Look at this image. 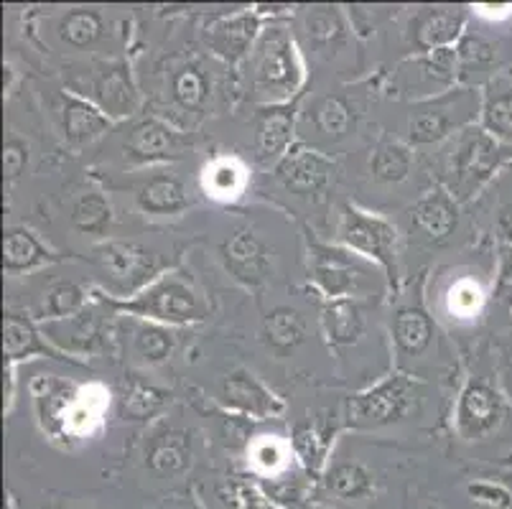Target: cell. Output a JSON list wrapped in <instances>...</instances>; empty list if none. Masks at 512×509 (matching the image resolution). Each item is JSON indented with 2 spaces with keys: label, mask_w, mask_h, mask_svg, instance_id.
Segmentation results:
<instances>
[{
  "label": "cell",
  "mask_w": 512,
  "mask_h": 509,
  "mask_svg": "<svg viewBox=\"0 0 512 509\" xmlns=\"http://www.w3.org/2000/svg\"><path fill=\"white\" fill-rule=\"evenodd\" d=\"M276 181L296 196H316L327 189L334 176V161L309 143H296L273 166Z\"/></svg>",
  "instance_id": "cell-18"
},
{
  "label": "cell",
  "mask_w": 512,
  "mask_h": 509,
  "mask_svg": "<svg viewBox=\"0 0 512 509\" xmlns=\"http://www.w3.org/2000/svg\"><path fill=\"white\" fill-rule=\"evenodd\" d=\"M507 418V400L495 380L472 375L459 390L454 405V431L464 441H484L495 436Z\"/></svg>",
  "instance_id": "cell-9"
},
{
  "label": "cell",
  "mask_w": 512,
  "mask_h": 509,
  "mask_svg": "<svg viewBox=\"0 0 512 509\" xmlns=\"http://www.w3.org/2000/svg\"><path fill=\"white\" fill-rule=\"evenodd\" d=\"M484 301H487V296H484L482 286H479L477 280L462 278V280H456L454 286L449 288L446 306H449V314L454 316V319L469 321V319H477Z\"/></svg>",
  "instance_id": "cell-46"
},
{
  "label": "cell",
  "mask_w": 512,
  "mask_h": 509,
  "mask_svg": "<svg viewBox=\"0 0 512 509\" xmlns=\"http://www.w3.org/2000/svg\"><path fill=\"white\" fill-rule=\"evenodd\" d=\"M90 260L107 278V293L115 298L136 296L161 275L156 255L133 240H110L107 237L100 245L92 247Z\"/></svg>",
  "instance_id": "cell-8"
},
{
  "label": "cell",
  "mask_w": 512,
  "mask_h": 509,
  "mask_svg": "<svg viewBox=\"0 0 512 509\" xmlns=\"http://www.w3.org/2000/svg\"><path fill=\"white\" fill-rule=\"evenodd\" d=\"M357 115L342 95H324L311 105V125L327 140H342L355 130Z\"/></svg>",
  "instance_id": "cell-40"
},
{
  "label": "cell",
  "mask_w": 512,
  "mask_h": 509,
  "mask_svg": "<svg viewBox=\"0 0 512 509\" xmlns=\"http://www.w3.org/2000/svg\"><path fill=\"white\" fill-rule=\"evenodd\" d=\"M92 301V288L79 286L74 280H64L46 291L36 321H62L85 311Z\"/></svg>",
  "instance_id": "cell-43"
},
{
  "label": "cell",
  "mask_w": 512,
  "mask_h": 509,
  "mask_svg": "<svg viewBox=\"0 0 512 509\" xmlns=\"http://www.w3.org/2000/svg\"><path fill=\"white\" fill-rule=\"evenodd\" d=\"M171 102L179 110L192 112V115H202L207 110L209 100H212V79H209L207 69L199 62H184L181 67L174 69L169 79Z\"/></svg>",
  "instance_id": "cell-34"
},
{
  "label": "cell",
  "mask_w": 512,
  "mask_h": 509,
  "mask_svg": "<svg viewBox=\"0 0 512 509\" xmlns=\"http://www.w3.org/2000/svg\"><path fill=\"white\" fill-rule=\"evenodd\" d=\"M337 240L339 245L383 270L390 288L398 286V230L393 227V222L375 212H367L357 204H344L342 214H339Z\"/></svg>",
  "instance_id": "cell-6"
},
{
  "label": "cell",
  "mask_w": 512,
  "mask_h": 509,
  "mask_svg": "<svg viewBox=\"0 0 512 509\" xmlns=\"http://www.w3.org/2000/svg\"><path fill=\"white\" fill-rule=\"evenodd\" d=\"M309 336V324L299 308L276 306L268 311L260 324V342L276 354H288L299 349Z\"/></svg>",
  "instance_id": "cell-32"
},
{
  "label": "cell",
  "mask_w": 512,
  "mask_h": 509,
  "mask_svg": "<svg viewBox=\"0 0 512 509\" xmlns=\"http://www.w3.org/2000/svg\"><path fill=\"white\" fill-rule=\"evenodd\" d=\"M169 403L171 392L133 377V380L125 382L123 395H120V413H123L125 420L146 423V420H153L156 415L164 413V408Z\"/></svg>",
  "instance_id": "cell-41"
},
{
  "label": "cell",
  "mask_w": 512,
  "mask_h": 509,
  "mask_svg": "<svg viewBox=\"0 0 512 509\" xmlns=\"http://www.w3.org/2000/svg\"><path fill=\"white\" fill-rule=\"evenodd\" d=\"M250 184V174L245 163L237 158L220 156L212 158L207 166L202 168V189L204 194L217 199V202H237Z\"/></svg>",
  "instance_id": "cell-36"
},
{
  "label": "cell",
  "mask_w": 512,
  "mask_h": 509,
  "mask_svg": "<svg viewBox=\"0 0 512 509\" xmlns=\"http://www.w3.org/2000/svg\"><path fill=\"white\" fill-rule=\"evenodd\" d=\"M495 235L500 240V245H510L512 247V204L500 209L495 222Z\"/></svg>",
  "instance_id": "cell-51"
},
{
  "label": "cell",
  "mask_w": 512,
  "mask_h": 509,
  "mask_svg": "<svg viewBox=\"0 0 512 509\" xmlns=\"http://www.w3.org/2000/svg\"><path fill=\"white\" fill-rule=\"evenodd\" d=\"M296 120H299V102L260 107L258 128H255V153L260 163L276 166L296 146Z\"/></svg>",
  "instance_id": "cell-22"
},
{
  "label": "cell",
  "mask_w": 512,
  "mask_h": 509,
  "mask_svg": "<svg viewBox=\"0 0 512 509\" xmlns=\"http://www.w3.org/2000/svg\"><path fill=\"white\" fill-rule=\"evenodd\" d=\"M482 115V90L454 87L428 100L413 102L408 112V146H436L456 133L472 128Z\"/></svg>",
  "instance_id": "cell-5"
},
{
  "label": "cell",
  "mask_w": 512,
  "mask_h": 509,
  "mask_svg": "<svg viewBox=\"0 0 512 509\" xmlns=\"http://www.w3.org/2000/svg\"><path fill=\"white\" fill-rule=\"evenodd\" d=\"M265 26L268 23L258 8L230 13V16L214 18L204 28V44L227 67H237V64L248 62V56L253 54Z\"/></svg>",
  "instance_id": "cell-15"
},
{
  "label": "cell",
  "mask_w": 512,
  "mask_h": 509,
  "mask_svg": "<svg viewBox=\"0 0 512 509\" xmlns=\"http://www.w3.org/2000/svg\"><path fill=\"white\" fill-rule=\"evenodd\" d=\"M459 207L462 204L449 194V189L444 184H436L413 204L408 214L428 240L444 242L454 235L456 224H459Z\"/></svg>",
  "instance_id": "cell-25"
},
{
  "label": "cell",
  "mask_w": 512,
  "mask_h": 509,
  "mask_svg": "<svg viewBox=\"0 0 512 509\" xmlns=\"http://www.w3.org/2000/svg\"><path fill=\"white\" fill-rule=\"evenodd\" d=\"M31 390H34L41 428L51 438H64V418H67V410L79 387L72 382L57 380V377H41L31 385Z\"/></svg>",
  "instance_id": "cell-31"
},
{
  "label": "cell",
  "mask_w": 512,
  "mask_h": 509,
  "mask_svg": "<svg viewBox=\"0 0 512 509\" xmlns=\"http://www.w3.org/2000/svg\"><path fill=\"white\" fill-rule=\"evenodd\" d=\"M146 466L158 476H181L194 461L192 431L179 426H161L146 441Z\"/></svg>",
  "instance_id": "cell-24"
},
{
  "label": "cell",
  "mask_w": 512,
  "mask_h": 509,
  "mask_svg": "<svg viewBox=\"0 0 512 509\" xmlns=\"http://www.w3.org/2000/svg\"><path fill=\"white\" fill-rule=\"evenodd\" d=\"M209 509H281L248 476H225L212 487Z\"/></svg>",
  "instance_id": "cell-38"
},
{
  "label": "cell",
  "mask_w": 512,
  "mask_h": 509,
  "mask_svg": "<svg viewBox=\"0 0 512 509\" xmlns=\"http://www.w3.org/2000/svg\"><path fill=\"white\" fill-rule=\"evenodd\" d=\"M26 163H29V146L26 140H21L18 135H11L6 140V148H3V171H6V184L21 179V174L26 171Z\"/></svg>",
  "instance_id": "cell-50"
},
{
  "label": "cell",
  "mask_w": 512,
  "mask_h": 509,
  "mask_svg": "<svg viewBox=\"0 0 512 509\" xmlns=\"http://www.w3.org/2000/svg\"><path fill=\"white\" fill-rule=\"evenodd\" d=\"M92 298L110 308L113 314H128L130 319L153 321L171 329L202 324L212 314V306L202 296V291L179 270L161 273L141 293L130 298H115L102 288H92Z\"/></svg>",
  "instance_id": "cell-1"
},
{
  "label": "cell",
  "mask_w": 512,
  "mask_h": 509,
  "mask_svg": "<svg viewBox=\"0 0 512 509\" xmlns=\"http://www.w3.org/2000/svg\"><path fill=\"white\" fill-rule=\"evenodd\" d=\"M395 79H398L400 92L413 97V102L454 90V87H459L456 46L434 51V54H413L411 59L400 64Z\"/></svg>",
  "instance_id": "cell-13"
},
{
  "label": "cell",
  "mask_w": 512,
  "mask_h": 509,
  "mask_svg": "<svg viewBox=\"0 0 512 509\" xmlns=\"http://www.w3.org/2000/svg\"><path fill=\"white\" fill-rule=\"evenodd\" d=\"M512 161V148L502 146L482 125L462 130L454 135L449 161H446L444 186L456 202L464 204L490 184L500 168Z\"/></svg>",
  "instance_id": "cell-4"
},
{
  "label": "cell",
  "mask_w": 512,
  "mask_h": 509,
  "mask_svg": "<svg viewBox=\"0 0 512 509\" xmlns=\"http://www.w3.org/2000/svg\"><path fill=\"white\" fill-rule=\"evenodd\" d=\"M456 62H459V82H464L469 72H482L495 64V49L482 36L464 34L456 44Z\"/></svg>",
  "instance_id": "cell-47"
},
{
  "label": "cell",
  "mask_w": 512,
  "mask_h": 509,
  "mask_svg": "<svg viewBox=\"0 0 512 509\" xmlns=\"http://www.w3.org/2000/svg\"><path fill=\"white\" fill-rule=\"evenodd\" d=\"M492 298L507 308L512 314V247L500 245L497 252V268H495V288H492Z\"/></svg>",
  "instance_id": "cell-49"
},
{
  "label": "cell",
  "mask_w": 512,
  "mask_h": 509,
  "mask_svg": "<svg viewBox=\"0 0 512 509\" xmlns=\"http://www.w3.org/2000/svg\"><path fill=\"white\" fill-rule=\"evenodd\" d=\"M3 349H6V370H18V364L29 362L34 357L82 364L51 347V342L41 331L39 321L21 314V311H6V319H3Z\"/></svg>",
  "instance_id": "cell-21"
},
{
  "label": "cell",
  "mask_w": 512,
  "mask_h": 509,
  "mask_svg": "<svg viewBox=\"0 0 512 509\" xmlns=\"http://www.w3.org/2000/svg\"><path fill=\"white\" fill-rule=\"evenodd\" d=\"M59 260H64V255L44 245L26 227H8L6 235H3V270L6 273H31V270L46 268V265L59 263Z\"/></svg>",
  "instance_id": "cell-28"
},
{
  "label": "cell",
  "mask_w": 512,
  "mask_h": 509,
  "mask_svg": "<svg viewBox=\"0 0 512 509\" xmlns=\"http://www.w3.org/2000/svg\"><path fill=\"white\" fill-rule=\"evenodd\" d=\"M136 204L151 217H174L192 207L184 181L174 174H153L136 191Z\"/></svg>",
  "instance_id": "cell-29"
},
{
  "label": "cell",
  "mask_w": 512,
  "mask_h": 509,
  "mask_svg": "<svg viewBox=\"0 0 512 509\" xmlns=\"http://www.w3.org/2000/svg\"><path fill=\"white\" fill-rule=\"evenodd\" d=\"M59 39L72 49H90L107 34L105 18L95 8H72L59 18Z\"/></svg>",
  "instance_id": "cell-42"
},
{
  "label": "cell",
  "mask_w": 512,
  "mask_h": 509,
  "mask_svg": "<svg viewBox=\"0 0 512 509\" xmlns=\"http://www.w3.org/2000/svg\"><path fill=\"white\" fill-rule=\"evenodd\" d=\"M390 339H393L395 370L408 372V364L426 359V354L436 347V321L421 301L403 303L395 308L390 319Z\"/></svg>",
  "instance_id": "cell-16"
},
{
  "label": "cell",
  "mask_w": 512,
  "mask_h": 509,
  "mask_svg": "<svg viewBox=\"0 0 512 509\" xmlns=\"http://www.w3.org/2000/svg\"><path fill=\"white\" fill-rule=\"evenodd\" d=\"M214 400L225 413L250 420H273L286 413V400L248 370H232L217 382Z\"/></svg>",
  "instance_id": "cell-11"
},
{
  "label": "cell",
  "mask_w": 512,
  "mask_h": 509,
  "mask_svg": "<svg viewBox=\"0 0 512 509\" xmlns=\"http://www.w3.org/2000/svg\"><path fill=\"white\" fill-rule=\"evenodd\" d=\"M319 324L324 339L332 349L352 347L365 334V308L360 298H337V301H321Z\"/></svg>",
  "instance_id": "cell-26"
},
{
  "label": "cell",
  "mask_w": 512,
  "mask_h": 509,
  "mask_svg": "<svg viewBox=\"0 0 512 509\" xmlns=\"http://www.w3.org/2000/svg\"><path fill=\"white\" fill-rule=\"evenodd\" d=\"M110 316H113V311L95 301V306H87L77 316H69V319L62 321H39V326L51 342V347L77 359L87 357V354L105 352L107 344H110V336H113Z\"/></svg>",
  "instance_id": "cell-10"
},
{
  "label": "cell",
  "mask_w": 512,
  "mask_h": 509,
  "mask_svg": "<svg viewBox=\"0 0 512 509\" xmlns=\"http://www.w3.org/2000/svg\"><path fill=\"white\" fill-rule=\"evenodd\" d=\"M293 464V448L291 441H283L276 436H258L248 443V466L255 482H276L281 476L291 474Z\"/></svg>",
  "instance_id": "cell-33"
},
{
  "label": "cell",
  "mask_w": 512,
  "mask_h": 509,
  "mask_svg": "<svg viewBox=\"0 0 512 509\" xmlns=\"http://www.w3.org/2000/svg\"><path fill=\"white\" fill-rule=\"evenodd\" d=\"M248 67L250 90L260 107L299 100L306 84V64L291 28L283 21H268L248 56Z\"/></svg>",
  "instance_id": "cell-2"
},
{
  "label": "cell",
  "mask_w": 512,
  "mask_h": 509,
  "mask_svg": "<svg viewBox=\"0 0 512 509\" xmlns=\"http://www.w3.org/2000/svg\"><path fill=\"white\" fill-rule=\"evenodd\" d=\"M306 509H332V507H324V504H316V502H311L309 507H306Z\"/></svg>",
  "instance_id": "cell-54"
},
{
  "label": "cell",
  "mask_w": 512,
  "mask_h": 509,
  "mask_svg": "<svg viewBox=\"0 0 512 509\" xmlns=\"http://www.w3.org/2000/svg\"><path fill=\"white\" fill-rule=\"evenodd\" d=\"M13 82H16V69H13L11 64H3V92H6V95H11Z\"/></svg>",
  "instance_id": "cell-53"
},
{
  "label": "cell",
  "mask_w": 512,
  "mask_h": 509,
  "mask_svg": "<svg viewBox=\"0 0 512 509\" xmlns=\"http://www.w3.org/2000/svg\"><path fill=\"white\" fill-rule=\"evenodd\" d=\"M77 95L95 102L107 118H113L115 123L136 115V110L141 107V92H138L128 62L100 64L90 74L85 87H79Z\"/></svg>",
  "instance_id": "cell-14"
},
{
  "label": "cell",
  "mask_w": 512,
  "mask_h": 509,
  "mask_svg": "<svg viewBox=\"0 0 512 509\" xmlns=\"http://www.w3.org/2000/svg\"><path fill=\"white\" fill-rule=\"evenodd\" d=\"M467 497L472 499L477 507L484 509H510L512 507V492L502 482H492V479H474L467 484Z\"/></svg>",
  "instance_id": "cell-48"
},
{
  "label": "cell",
  "mask_w": 512,
  "mask_h": 509,
  "mask_svg": "<svg viewBox=\"0 0 512 509\" xmlns=\"http://www.w3.org/2000/svg\"><path fill=\"white\" fill-rule=\"evenodd\" d=\"M337 423L329 415H316V418L299 420L291 428V448L296 466L306 474L311 484H319L321 476L327 474L332 464V448L337 438Z\"/></svg>",
  "instance_id": "cell-20"
},
{
  "label": "cell",
  "mask_w": 512,
  "mask_h": 509,
  "mask_svg": "<svg viewBox=\"0 0 512 509\" xmlns=\"http://www.w3.org/2000/svg\"><path fill=\"white\" fill-rule=\"evenodd\" d=\"M59 123H62V135L69 146L85 148L110 133L115 120L107 118L105 112L87 97L64 90L59 95Z\"/></svg>",
  "instance_id": "cell-23"
},
{
  "label": "cell",
  "mask_w": 512,
  "mask_h": 509,
  "mask_svg": "<svg viewBox=\"0 0 512 509\" xmlns=\"http://www.w3.org/2000/svg\"><path fill=\"white\" fill-rule=\"evenodd\" d=\"M72 224L82 235L105 237L113 227V204L102 191H87L74 202Z\"/></svg>",
  "instance_id": "cell-45"
},
{
  "label": "cell",
  "mask_w": 512,
  "mask_h": 509,
  "mask_svg": "<svg viewBox=\"0 0 512 509\" xmlns=\"http://www.w3.org/2000/svg\"><path fill=\"white\" fill-rule=\"evenodd\" d=\"M192 148V140L184 130L174 128L169 120L164 118H143L138 120L130 133L125 135L123 153L125 161L133 166H153V163L176 161V158L186 156V151Z\"/></svg>",
  "instance_id": "cell-12"
},
{
  "label": "cell",
  "mask_w": 512,
  "mask_h": 509,
  "mask_svg": "<svg viewBox=\"0 0 512 509\" xmlns=\"http://www.w3.org/2000/svg\"><path fill=\"white\" fill-rule=\"evenodd\" d=\"M306 270L311 286L321 296V301L337 298H362L377 291V280L385 273L377 265L367 263L344 245H329L316 237H306ZM388 283V280H385Z\"/></svg>",
  "instance_id": "cell-3"
},
{
  "label": "cell",
  "mask_w": 512,
  "mask_h": 509,
  "mask_svg": "<svg viewBox=\"0 0 512 509\" xmlns=\"http://www.w3.org/2000/svg\"><path fill=\"white\" fill-rule=\"evenodd\" d=\"M306 39L311 41L316 51L332 54L334 49L344 46L349 39L347 16L339 6H311L304 13Z\"/></svg>",
  "instance_id": "cell-37"
},
{
  "label": "cell",
  "mask_w": 512,
  "mask_h": 509,
  "mask_svg": "<svg viewBox=\"0 0 512 509\" xmlns=\"http://www.w3.org/2000/svg\"><path fill=\"white\" fill-rule=\"evenodd\" d=\"M107 392L100 385L79 387L74 395L72 405L64 418V441L67 438H82L90 436L97 426L102 423V415L107 408Z\"/></svg>",
  "instance_id": "cell-39"
},
{
  "label": "cell",
  "mask_w": 512,
  "mask_h": 509,
  "mask_svg": "<svg viewBox=\"0 0 512 509\" xmlns=\"http://www.w3.org/2000/svg\"><path fill=\"white\" fill-rule=\"evenodd\" d=\"M477 16L482 18H507L512 16V6H474L472 8Z\"/></svg>",
  "instance_id": "cell-52"
},
{
  "label": "cell",
  "mask_w": 512,
  "mask_h": 509,
  "mask_svg": "<svg viewBox=\"0 0 512 509\" xmlns=\"http://www.w3.org/2000/svg\"><path fill=\"white\" fill-rule=\"evenodd\" d=\"M321 492L339 502H367L375 497L377 484L372 471L360 461H334L319 482Z\"/></svg>",
  "instance_id": "cell-30"
},
{
  "label": "cell",
  "mask_w": 512,
  "mask_h": 509,
  "mask_svg": "<svg viewBox=\"0 0 512 509\" xmlns=\"http://www.w3.org/2000/svg\"><path fill=\"white\" fill-rule=\"evenodd\" d=\"M479 125L502 146L512 148V69L495 72L484 82Z\"/></svg>",
  "instance_id": "cell-27"
},
{
  "label": "cell",
  "mask_w": 512,
  "mask_h": 509,
  "mask_svg": "<svg viewBox=\"0 0 512 509\" xmlns=\"http://www.w3.org/2000/svg\"><path fill=\"white\" fill-rule=\"evenodd\" d=\"M467 28V8L462 6H423L408 26V41L413 54H434L454 49Z\"/></svg>",
  "instance_id": "cell-19"
},
{
  "label": "cell",
  "mask_w": 512,
  "mask_h": 509,
  "mask_svg": "<svg viewBox=\"0 0 512 509\" xmlns=\"http://www.w3.org/2000/svg\"><path fill=\"white\" fill-rule=\"evenodd\" d=\"M220 258L227 273L245 288L265 286V280L273 273L271 250L250 227H240L225 237L220 245Z\"/></svg>",
  "instance_id": "cell-17"
},
{
  "label": "cell",
  "mask_w": 512,
  "mask_h": 509,
  "mask_svg": "<svg viewBox=\"0 0 512 509\" xmlns=\"http://www.w3.org/2000/svg\"><path fill=\"white\" fill-rule=\"evenodd\" d=\"M418 395V382L408 372H390L375 385L349 395L344 405V423L352 431H375L393 426L411 413Z\"/></svg>",
  "instance_id": "cell-7"
},
{
  "label": "cell",
  "mask_w": 512,
  "mask_h": 509,
  "mask_svg": "<svg viewBox=\"0 0 512 509\" xmlns=\"http://www.w3.org/2000/svg\"><path fill=\"white\" fill-rule=\"evenodd\" d=\"M130 352L138 364L146 367H156V364L169 362L171 354L176 352V339L174 329L164 324H153V321H130Z\"/></svg>",
  "instance_id": "cell-35"
},
{
  "label": "cell",
  "mask_w": 512,
  "mask_h": 509,
  "mask_svg": "<svg viewBox=\"0 0 512 509\" xmlns=\"http://www.w3.org/2000/svg\"><path fill=\"white\" fill-rule=\"evenodd\" d=\"M413 168V148L400 140H383L372 151L370 171L383 184H400L406 181Z\"/></svg>",
  "instance_id": "cell-44"
}]
</instances>
